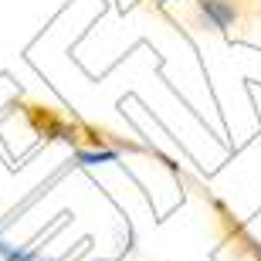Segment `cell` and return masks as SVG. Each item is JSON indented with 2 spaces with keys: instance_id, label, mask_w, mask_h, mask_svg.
Segmentation results:
<instances>
[{
  "instance_id": "obj_1",
  "label": "cell",
  "mask_w": 261,
  "mask_h": 261,
  "mask_svg": "<svg viewBox=\"0 0 261 261\" xmlns=\"http://www.w3.org/2000/svg\"><path fill=\"white\" fill-rule=\"evenodd\" d=\"M200 17L207 28L227 31L238 20V7H234L231 0H200Z\"/></svg>"
},
{
  "instance_id": "obj_5",
  "label": "cell",
  "mask_w": 261,
  "mask_h": 261,
  "mask_svg": "<svg viewBox=\"0 0 261 261\" xmlns=\"http://www.w3.org/2000/svg\"><path fill=\"white\" fill-rule=\"evenodd\" d=\"M102 261H106V258H102Z\"/></svg>"
},
{
  "instance_id": "obj_2",
  "label": "cell",
  "mask_w": 261,
  "mask_h": 261,
  "mask_svg": "<svg viewBox=\"0 0 261 261\" xmlns=\"http://www.w3.org/2000/svg\"><path fill=\"white\" fill-rule=\"evenodd\" d=\"M78 160L85 166H95V163H106V160H116L112 149H98V153H78Z\"/></svg>"
},
{
  "instance_id": "obj_3",
  "label": "cell",
  "mask_w": 261,
  "mask_h": 261,
  "mask_svg": "<svg viewBox=\"0 0 261 261\" xmlns=\"http://www.w3.org/2000/svg\"><path fill=\"white\" fill-rule=\"evenodd\" d=\"M34 261H55V258H41V254H38V258H34Z\"/></svg>"
},
{
  "instance_id": "obj_4",
  "label": "cell",
  "mask_w": 261,
  "mask_h": 261,
  "mask_svg": "<svg viewBox=\"0 0 261 261\" xmlns=\"http://www.w3.org/2000/svg\"><path fill=\"white\" fill-rule=\"evenodd\" d=\"M156 4H170V0H156Z\"/></svg>"
}]
</instances>
